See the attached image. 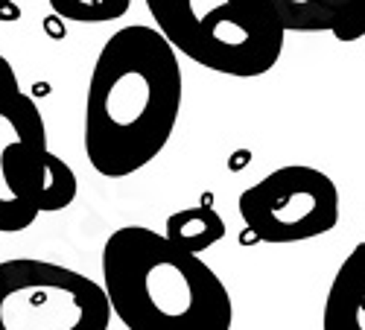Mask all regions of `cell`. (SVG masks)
<instances>
[{
	"label": "cell",
	"mask_w": 365,
	"mask_h": 330,
	"mask_svg": "<svg viewBox=\"0 0 365 330\" xmlns=\"http://www.w3.org/2000/svg\"><path fill=\"white\" fill-rule=\"evenodd\" d=\"M178 114V53L155 26L117 29L88 79L82 143L91 167L106 178L135 175L164 153Z\"/></svg>",
	"instance_id": "6da1fadb"
},
{
	"label": "cell",
	"mask_w": 365,
	"mask_h": 330,
	"mask_svg": "<svg viewBox=\"0 0 365 330\" xmlns=\"http://www.w3.org/2000/svg\"><path fill=\"white\" fill-rule=\"evenodd\" d=\"M103 289L126 330H231L234 301L199 254L164 234L126 225L103 246Z\"/></svg>",
	"instance_id": "7a4b0ae2"
},
{
	"label": "cell",
	"mask_w": 365,
	"mask_h": 330,
	"mask_svg": "<svg viewBox=\"0 0 365 330\" xmlns=\"http://www.w3.org/2000/svg\"><path fill=\"white\" fill-rule=\"evenodd\" d=\"M164 41L190 62L255 79L281 62L287 33L260 0H146Z\"/></svg>",
	"instance_id": "3957f363"
},
{
	"label": "cell",
	"mask_w": 365,
	"mask_h": 330,
	"mask_svg": "<svg viewBox=\"0 0 365 330\" xmlns=\"http://www.w3.org/2000/svg\"><path fill=\"white\" fill-rule=\"evenodd\" d=\"M103 284L62 263L12 257L0 263V330H108Z\"/></svg>",
	"instance_id": "277c9868"
},
{
	"label": "cell",
	"mask_w": 365,
	"mask_h": 330,
	"mask_svg": "<svg viewBox=\"0 0 365 330\" xmlns=\"http://www.w3.org/2000/svg\"><path fill=\"white\" fill-rule=\"evenodd\" d=\"M237 211L242 225L263 243H304L336 228L339 190L327 172L287 164L242 190Z\"/></svg>",
	"instance_id": "5b68a950"
},
{
	"label": "cell",
	"mask_w": 365,
	"mask_h": 330,
	"mask_svg": "<svg viewBox=\"0 0 365 330\" xmlns=\"http://www.w3.org/2000/svg\"><path fill=\"white\" fill-rule=\"evenodd\" d=\"M47 123L29 94L0 105V234L26 231L44 214Z\"/></svg>",
	"instance_id": "8992f818"
},
{
	"label": "cell",
	"mask_w": 365,
	"mask_h": 330,
	"mask_svg": "<svg viewBox=\"0 0 365 330\" xmlns=\"http://www.w3.org/2000/svg\"><path fill=\"white\" fill-rule=\"evenodd\" d=\"M284 33H333L354 41L356 0H260Z\"/></svg>",
	"instance_id": "52a82bcc"
},
{
	"label": "cell",
	"mask_w": 365,
	"mask_h": 330,
	"mask_svg": "<svg viewBox=\"0 0 365 330\" xmlns=\"http://www.w3.org/2000/svg\"><path fill=\"white\" fill-rule=\"evenodd\" d=\"M322 330H365V239L351 249L330 281Z\"/></svg>",
	"instance_id": "ba28073f"
},
{
	"label": "cell",
	"mask_w": 365,
	"mask_h": 330,
	"mask_svg": "<svg viewBox=\"0 0 365 330\" xmlns=\"http://www.w3.org/2000/svg\"><path fill=\"white\" fill-rule=\"evenodd\" d=\"M222 237H225V222L210 205L181 207V211L167 217V225H164L167 243L187 252V254L207 252L210 246H217Z\"/></svg>",
	"instance_id": "9c48e42d"
},
{
	"label": "cell",
	"mask_w": 365,
	"mask_h": 330,
	"mask_svg": "<svg viewBox=\"0 0 365 330\" xmlns=\"http://www.w3.org/2000/svg\"><path fill=\"white\" fill-rule=\"evenodd\" d=\"M50 9L73 24H108L123 18L132 6V0H47Z\"/></svg>",
	"instance_id": "30bf717a"
},
{
	"label": "cell",
	"mask_w": 365,
	"mask_h": 330,
	"mask_svg": "<svg viewBox=\"0 0 365 330\" xmlns=\"http://www.w3.org/2000/svg\"><path fill=\"white\" fill-rule=\"evenodd\" d=\"M21 94V85H18V73L15 68L0 56V105H6L12 97Z\"/></svg>",
	"instance_id": "8fae6325"
},
{
	"label": "cell",
	"mask_w": 365,
	"mask_h": 330,
	"mask_svg": "<svg viewBox=\"0 0 365 330\" xmlns=\"http://www.w3.org/2000/svg\"><path fill=\"white\" fill-rule=\"evenodd\" d=\"M365 38V0H356V15H354V41Z\"/></svg>",
	"instance_id": "7c38bea8"
}]
</instances>
